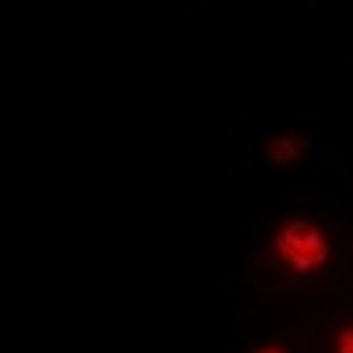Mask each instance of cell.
I'll return each mask as SVG.
<instances>
[{
  "label": "cell",
  "mask_w": 353,
  "mask_h": 353,
  "mask_svg": "<svg viewBox=\"0 0 353 353\" xmlns=\"http://www.w3.org/2000/svg\"><path fill=\"white\" fill-rule=\"evenodd\" d=\"M258 258L279 283H321L336 272L339 241L325 219L311 212H290L269 226V233L261 237Z\"/></svg>",
  "instance_id": "1"
},
{
  "label": "cell",
  "mask_w": 353,
  "mask_h": 353,
  "mask_svg": "<svg viewBox=\"0 0 353 353\" xmlns=\"http://www.w3.org/2000/svg\"><path fill=\"white\" fill-rule=\"evenodd\" d=\"M321 353H353V314L346 318H332L318 336Z\"/></svg>",
  "instance_id": "3"
},
{
  "label": "cell",
  "mask_w": 353,
  "mask_h": 353,
  "mask_svg": "<svg viewBox=\"0 0 353 353\" xmlns=\"http://www.w3.org/2000/svg\"><path fill=\"white\" fill-rule=\"evenodd\" d=\"M311 156V141L297 131H276L261 141V159L272 166H297Z\"/></svg>",
  "instance_id": "2"
},
{
  "label": "cell",
  "mask_w": 353,
  "mask_h": 353,
  "mask_svg": "<svg viewBox=\"0 0 353 353\" xmlns=\"http://www.w3.org/2000/svg\"><path fill=\"white\" fill-rule=\"evenodd\" d=\"M244 353H301V350H297V343H293L290 336H269V339L251 343Z\"/></svg>",
  "instance_id": "4"
}]
</instances>
